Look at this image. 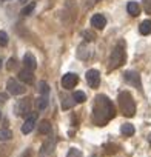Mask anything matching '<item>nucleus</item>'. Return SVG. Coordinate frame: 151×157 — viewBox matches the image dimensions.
Instances as JSON below:
<instances>
[{
    "mask_svg": "<svg viewBox=\"0 0 151 157\" xmlns=\"http://www.w3.org/2000/svg\"><path fill=\"white\" fill-rule=\"evenodd\" d=\"M116 109L113 102L106 96H96L93 105V122L97 126H105L111 119H114Z\"/></svg>",
    "mask_w": 151,
    "mask_h": 157,
    "instance_id": "f257e3e1",
    "label": "nucleus"
},
{
    "mask_svg": "<svg viewBox=\"0 0 151 157\" xmlns=\"http://www.w3.org/2000/svg\"><path fill=\"white\" fill-rule=\"evenodd\" d=\"M119 105L125 117H133L136 114V103H134L133 96L128 91H123L119 94Z\"/></svg>",
    "mask_w": 151,
    "mask_h": 157,
    "instance_id": "f03ea898",
    "label": "nucleus"
},
{
    "mask_svg": "<svg viewBox=\"0 0 151 157\" xmlns=\"http://www.w3.org/2000/svg\"><path fill=\"white\" fill-rule=\"evenodd\" d=\"M123 62H125V45L123 42H119L110 56V69H116L122 66Z\"/></svg>",
    "mask_w": 151,
    "mask_h": 157,
    "instance_id": "7ed1b4c3",
    "label": "nucleus"
},
{
    "mask_svg": "<svg viewBox=\"0 0 151 157\" xmlns=\"http://www.w3.org/2000/svg\"><path fill=\"white\" fill-rule=\"evenodd\" d=\"M85 77H87L88 85H90L93 90L99 88V85H100V72H99L97 69H90V71L87 72Z\"/></svg>",
    "mask_w": 151,
    "mask_h": 157,
    "instance_id": "20e7f679",
    "label": "nucleus"
},
{
    "mask_svg": "<svg viewBox=\"0 0 151 157\" xmlns=\"http://www.w3.org/2000/svg\"><path fill=\"white\" fill-rule=\"evenodd\" d=\"M77 82H79L77 74L68 72V74H65V75L62 77V86H63L65 90H72L76 85H77Z\"/></svg>",
    "mask_w": 151,
    "mask_h": 157,
    "instance_id": "39448f33",
    "label": "nucleus"
},
{
    "mask_svg": "<svg viewBox=\"0 0 151 157\" xmlns=\"http://www.w3.org/2000/svg\"><path fill=\"white\" fill-rule=\"evenodd\" d=\"M6 88H8V91H10L13 96H20V94H25V91H26V88L22 86V85L16 80V78H10L8 83H6Z\"/></svg>",
    "mask_w": 151,
    "mask_h": 157,
    "instance_id": "423d86ee",
    "label": "nucleus"
},
{
    "mask_svg": "<svg viewBox=\"0 0 151 157\" xmlns=\"http://www.w3.org/2000/svg\"><path fill=\"white\" fill-rule=\"evenodd\" d=\"M31 111V102L29 99H20L16 105V114L17 116H26Z\"/></svg>",
    "mask_w": 151,
    "mask_h": 157,
    "instance_id": "0eeeda50",
    "label": "nucleus"
},
{
    "mask_svg": "<svg viewBox=\"0 0 151 157\" xmlns=\"http://www.w3.org/2000/svg\"><path fill=\"white\" fill-rule=\"evenodd\" d=\"M36 120H37V116H36V114H29V116L26 117L23 126H22V132H23V134H29V132L34 129V126H36Z\"/></svg>",
    "mask_w": 151,
    "mask_h": 157,
    "instance_id": "6e6552de",
    "label": "nucleus"
},
{
    "mask_svg": "<svg viewBox=\"0 0 151 157\" xmlns=\"http://www.w3.org/2000/svg\"><path fill=\"white\" fill-rule=\"evenodd\" d=\"M125 80H126L130 85H133V86H136V88H140V77H139L137 72H134V71H126V72H125Z\"/></svg>",
    "mask_w": 151,
    "mask_h": 157,
    "instance_id": "1a4fd4ad",
    "label": "nucleus"
},
{
    "mask_svg": "<svg viewBox=\"0 0 151 157\" xmlns=\"http://www.w3.org/2000/svg\"><path fill=\"white\" fill-rule=\"evenodd\" d=\"M19 78L23 82V83H26V85H31V83H34V74H33V71L31 69H22L20 72H19Z\"/></svg>",
    "mask_w": 151,
    "mask_h": 157,
    "instance_id": "9d476101",
    "label": "nucleus"
},
{
    "mask_svg": "<svg viewBox=\"0 0 151 157\" xmlns=\"http://www.w3.org/2000/svg\"><path fill=\"white\" fill-rule=\"evenodd\" d=\"M91 25L94 28H97V29H103L105 25H106V19L102 14H96V16L91 17Z\"/></svg>",
    "mask_w": 151,
    "mask_h": 157,
    "instance_id": "9b49d317",
    "label": "nucleus"
},
{
    "mask_svg": "<svg viewBox=\"0 0 151 157\" xmlns=\"http://www.w3.org/2000/svg\"><path fill=\"white\" fill-rule=\"evenodd\" d=\"M23 63H25V66L28 68V69H36L37 68V62H36V57L31 54V52H26L25 56H23Z\"/></svg>",
    "mask_w": 151,
    "mask_h": 157,
    "instance_id": "f8f14e48",
    "label": "nucleus"
},
{
    "mask_svg": "<svg viewBox=\"0 0 151 157\" xmlns=\"http://www.w3.org/2000/svg\"><path fill=\"white\" fill-rule=\"evenodd\" d=\"M36 105H37V109H39V111H43V109L48 106V96H46V94H42V96L36 100Z\"/></svg>",
    "mask_w": 151,
    "mask_h": 157,
    "instance_id": "ddd939ff",
    "label": "nucleus"
},
{
    "mask_svg": "<svg viewBox=\"0 0 151 157\" xmlns=\"http://www.w3.org/2000/svg\"><path fill=\"white\" fill-rule=\"evenodd\" d=\"M120 132L126 137H131V136H134V126L131 123H123L120 126Z\"/></svg>",
    "mask_w": 151,
    "mask_h": 157,
    "instance_id": "4468645a",
    "label": "nucleus"
},
{
    "mask_svg": "<svg viewBox=\"0 0 151 157\" xmlns=\"http://www.w3.org/2000/svg\"><path fill=\"white\" fill-rule=\"evenodd\" d=\"M139 31H140V34H143V36L151 34V20H143V22L140 23V26H139Z\"/></svg>",
    "mask_w": 151,
    "mask_h": 157,
    "instance_id": "2eb2a0df",
    "label": "nucleus"
},
{
    "mask_svg": "<svg viewBox=\"0 0 151 157\" xmlns=\"http://www.w3.org/2000/svg\"><path fill=\"white\" fill-rule=\"evenodd\" d=\"M126 10H128V13H130L133 17H137V16L140 14V8H139V5H137L136 2H130L128 6H126Z\"/></svg>",
    "mask_w": 151,
    "mask_h": 157,
    "instance_id": "dca6fc26",
    "label": "nucleus"
},
{
    "mask_svg": "<svg viewBox=\"0 0 151 157\" xmlns=\"http://www.w3.org/2000/svg\"><path fill=\"white\" fill-rule=\"evenodd\" d=\"M39 132L40 134H49L51 132V123H49V120H42L39 123Z\"/></svg>",
    "mask_w": 151,
    "mask_h": 157,
    "instance_id": "f3484780",
    "label": "nucleus"
},
{
    "mask_svg": "<svg viewBox=\"0 0 151 157\" xmlns=\"http://www.w3.org/2000/svg\"><path fill=\"white\" fill-rule=\"evenodd\" d=\"M74 103H76V102H74V99H72L71 96H63V97H62V108H63V109L71 108Z\"/></svg>",
    "mask_w": 151,
    "mask_h": 157,
    "instance_id": "a211bd4d",
    "label": "nucleus"
},
{
    "mask_svg": "<svg viewBox=\"0 0 151 157\" xmlns=\"http://www.w3.org/2000/svg\"><path fill=\"white\" fill-rule=\"evenodd\" d=\"M52 146H54V142H51V140L45 142L43 146H42V155H48V154H51L52 149H54Z\"/></svg>",
    "mask_w": 151,
    "mask_h": 157,
    "instance_id": "6ab92c4d",
    "label": "nucleus"
},
{
    "mask_svg": "<svg viewBox=\"0 0 151 157\" xmlns=\"http://www.w3.org/2000/svg\"><path fill=\"white\" fill-rule=\"evenodd\" d=\"M11 137H13L11 129H8V128H2V129H0V140H2V142L11 140Z\"/></svg>",
    "mask_w": 151,
    "mask_h": 157,
    "instance_id": "aec40b11",
    "label": "nucleus"
},
{
    "mask_svg": "<svg viewBox=\"0 0 151 157\" xmlns=\"http://www.w3.org/2000/svg\"><path fill=\"white\" fill-rule=\"evenodd\" d=\"M72 99H74L76 103H83V102L87 100V96H85L83 91H76V93L72 94Z\"/></svg>",
    "mask_w": 151,
    "mask_h": 157,
    "instance_id": "412c9836",
    "label": "nucleus"
},
{
    "mask_svg": "<svg viewBox=\"0 0 151 157\" xmlns=\"http://www.w3.org/2000/svg\"><path fill=\"white\" fill-rule=\"evenodd\" d=\"M34 8H36V3H34V2H31L28 6H25V8L22 10V14H23V16H29V14L34 11Z\"/></svg>",
    "mask_w": 151,
    "mask_h": 157,
    "instance_id": "4be33fe9",
    "label": "nucleus"
},
{
    "mask_svg": "<svg viewBox=\"0 0 151 157\" xmlns=\"http://www.w3.org/2000/svg\"><path fill=\"white\" fill-rule=\"evenodd\" d=\"M39 91H40L42 94H46V96H48V93H49L48 83H46V82H39Z\"/></svg>",
    "mask_w": 151,
    "mask_h": 157,
    "instance_id": "5701e85b",
    "label": "nucleus"
},
{
    "mask_svg": "<svg viewBox=\"0 0 151 157\" xmlns=\"http://www.w3.org/2000/svg\"><path fill=\"white\" fill-rule=\"evenodd\" d=\"M8 45V34L5 31H0V46H6Z\"/></svg>",
    "mask_w": 151,
    "mask_h": 157,
    "instance_id": "b1692460",
    "label": "nucleus"
},
{
    "mask_svg": "<svg viewBox=\"0 0 151 157\" xmlns=\"http://www.w3.org/2000/svg\"><path fill=\"white\" fill-rule=\"evenodd\" d=\"M82 36H83V39H85V40H88V42H93V40L96 39V36H94L91 31H83V33H82Z\"/></svg>",
    "mask_w": 151,
    "mask_h": 157,
    "instance_id": "393cba45",
    "label": "nucleus"
},
{
    "mask_svg": "<svg viewBox=\"0 0 151 157\" xmlns=\"http://www.w3.org/2000/svg\"><path fill=\"white\" fill-rule=\"evenodd\" d=\"M68 157H83V155H82V152H80L79 149L71 148V149H69V152H68Z\"/></svg>",
    "mask_w": 151,
    "mask_h": 157,
    "instance_id": "a878e982",
    "label": "nucleus"
},
{
    "mask_svg": "<svg viewBox=\"0 0 151 157\" xmlns=\"http://www.w3.org/2000/svg\"><path fill=\"white\" fill-rule=\"evenodd\" d=\"M143 10L145 13L151 14V0H143Z\"/></svg>",
    "mask_w": 151,
    "mask_h": 157,
    "instance_id": "bb28decb",
    "label": "nucleus"
},
{
    "mask_svg": "<svg viewBox=\"0 0 151 157\" xmlns=\"http://www.w3.org/2000/svg\"><path fill=\"white\" fill-rule=\"evenodd\" d=\"M6 99H8V96L5 93H0V105H3L6 102Z\"/></svg>",
    "mask_w": 151,
    "mask_h": 157,
    "instance_id": "cd10ccee",
    "label": "nucleus"
},
{
    "mask_svg": "<svg viewBox=\"0 0 151 157\" xmlns=\"http://www.w3.org/2000/svg\"><path fill=\"white\" fill-rule=\"evenodd\" d=\"M13 66H16V60H14V59L10 60V63H8V69H13Z\"/></svg>",
    "mask_w": 151,
    "mask_h": 157,
    "instance_id": "c85d7f7f",
    "label": "nucleus"
},
{
    "mask_svg": "<svg viewBox=\"0 0 151 157\" xmlns=\"http://www.w3.org/2000/svg\"><path fill=\"white\" fill-rule=\"evenodd\" d=\"M22 157H29V151H26V152H25V154H23Z\"/></svg>",
    "mask_w": 151,
    "mask_h": 157,
    "instance_id": "c756f323",
    "label": "nucleus"
},
{
    "mask_svg": "<svg viewBox=\"0 0 151 157\" xmlns=\"http://www.w3.org/2000/svg\"><path fill=\"white\" fill-rule=\"evenodd\" d=\"M19 2H22V3H26V2H28V0H19Z\"/></svg>",
    "mask_w": 151,
    "mask_h": 157,
    "instance_id": "7c9ffc66",
    "label": "nucleus"
},
{
    "mask_svg": "<svg viewBox=\"0 0 151 157\" xmlns=\"http://www.w3.org/2000/svg\"><path fill=\"white\" fill-rule=\"evenodd\" d=\"M148 142H149V143H151V134H149V136H148Z\"/></svg>",
    "mask_w": 151,
    "mask_h": 157,
    "instance_id": "2f4dec72",
    "label": "nucleus"
},
{
    "mask_svg": "<svg viewBox=\"0 0 151 157\" xmlns=\"http://www.w3.org/2000/svg\"><path fill=\"white\" fill-rule=\"evenodd\" d=\"M91 157H100V155H91Z\"/></svg>",
    "mask_w": 151,
    "mask_h": 157,
    "instance_id": "473e14b6",
    "label": "nucleus"
},
{
    "mask_svg": "<svg viewBox=\"0 0 151 157\" xmlns=\"http://www.w3.org/2000/svg\"><path fill=\"white\" fill-rule=\"evenodd\" d=\"M0 66H2V60H0Z\"/></svg>",
    "mask_w": 151,
    "mask_h": 157,
    "instance_id": "72a5a7b5",
    "label": "nucleus"
},
{
    "mask_svg": "<svg viewBox=\"0 0 151 157\" xmlns=\"http://www.w3.org/2000/svg\"><path fill=\"white\" fill-rule=\"evenodd\" d=\"M0 119H2V113H0Z\"/></svg>",
    "mask_w": 151,
    "mask_h": 157,
    "instance_id": "f704fd0d",
    "label": "nucleus"
}]
</instances>
